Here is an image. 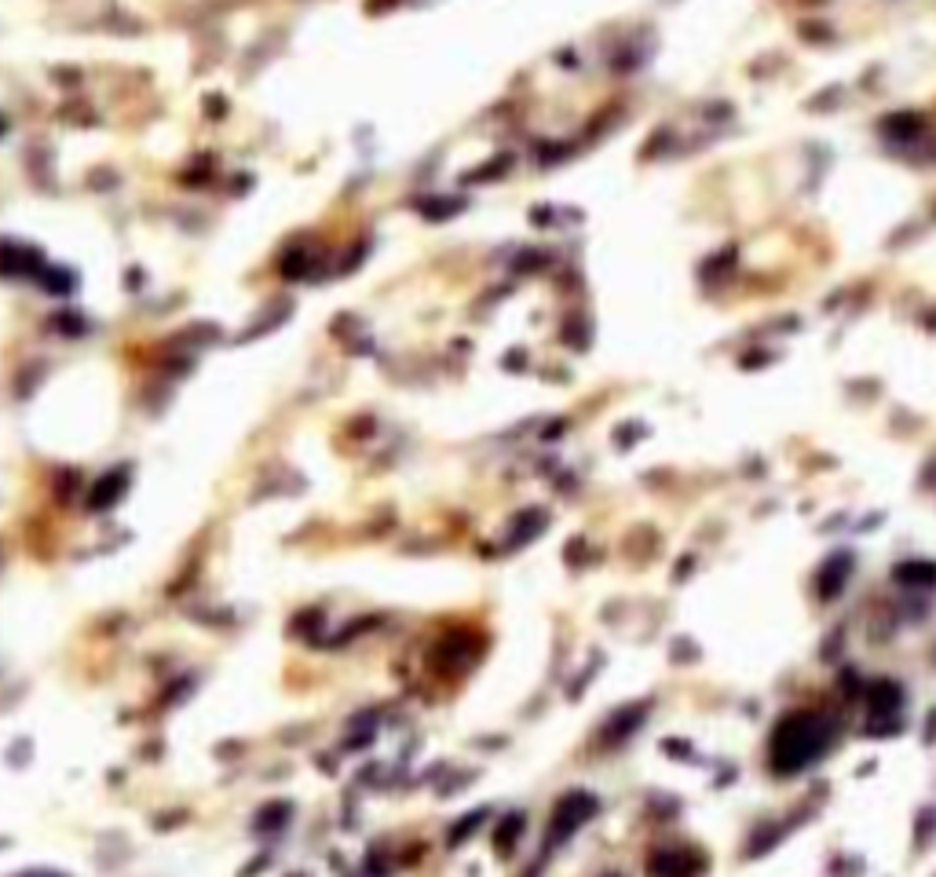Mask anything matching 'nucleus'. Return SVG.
I'll return each instance as SVG.
<instances>
[{
    "instance_id": "nucleus-3",
    "label": "nucleus",
    "mask_w": 936,
    "mask_h": 877,
    "mask_svg": "<svg viewBox=\"0 0 936 877\" xmlns=\"http://www.w3.org/2000/svg\"><path fill=\"white\" fill-rule=\"evenodd\" d=\"M593 812H597V801H593L589 793H567L564 801L556 805V812H553L549 837H553V841H567V837H571L581 823H589Z\"/></svg>"
},
{
    "instance_id": "nucleus-1",
    "label": "nucleus",
    "mask_w": 936,
    "mask_h": 877,
    "mask_svg": "<svg viewBox=\"0 0 936 877\" xmlns=\"http://www.w3.org/2000/svg\"><path fill=\"white\" fill-rule=\"evenodd\" d=\"M834 731L823 716L815 713H790L779 721L772 746H768V761L779 775H794L801 768H808L819 753H827Z\"/></svg>"
},
{
    "instance_id": "nucleus-2",
    "label": "nucleus",
    "mask_w": 936,
    "mask_h": 877,
    "mask_svg": "<svg viewBox=\"0 0 936 877\" xmlns=\"http://www.w3.org/2000/svg\"><path fill=\"white\" fill-rule=\"evenodd\" d=\"M651 877H698L706 870V856H698L695 848L688 845H677V848H658L648 863Z\"/></svg>"
}]
</instances>
